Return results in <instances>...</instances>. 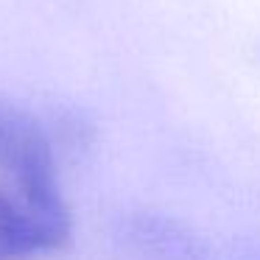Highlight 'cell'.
<instances>
[{
	"label": "cell",
	"mask_w": 260,
	"mask_h": 260,
	"mask_svg": "<svg viewBox=\"0 0 260 260\" xmlns=\"http://www.w3.org/2000/svg\"><path fill=\"white\" fill-rule=\"evenodd\" d=\"M230 260H260V241H241L232 249Z\"/></svg>",
	"instance_id": "4"
},
{
	"label": "cell",
	"mask_w": 260,
	"mask_h": 260,
	"mask_svg": "<svg viewBox=\"0 0 260 260\" xmlns=\"http://www.w3.org/2000/svg\"><path fill=\"white\" fill-rule=\"evenodd\" d=\"M53 252H62V246L40 221V215L9 182H0V260H28Z\"/></svg>",
	"instance_id": "3"
},
{
	"label": "cell",
	"mask_w": 260,
	"mask_h": 260,
	"mask_svg": "<svg viewBox=\"0 0 260 260\" xmlns=\"http://www.w3.org/2000/svg\"><path fill=\"white\" fill-rule=\"evenodd\" d=\"M0 168L20 199L48 224H73V213H68L70 204L59 187L56 146L51 135L40 120L9 104H0Z\"/></svg>",
	"instance_id": "1"
},
{
	"label": "cell",
	"mask_w": 260,
	"mask_h": 260,
	"mask_svg": "<svg viewBox=\"0 0 260 260\" xmlns=\"http://www.w3.org/2000/svg\"><path fill=\"white\" fill-rule=\"evenodd\" d=\"M115 241L137 260H221L196 226L162 210H129L118 215Z\"/></svg>",
	"instance_id": "2"
}]
</instances>
